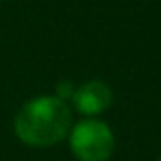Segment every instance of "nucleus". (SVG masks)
<instances>
[{"instance_id": "obj_4", "label": "nucleus", "mask_w": 161, "mask_h": 161, "mask_svg": "<svg viewBox=\"0 0 161 161\" xmlns=\"http://www.w3.org/2000/svg\"><path fill=\"white\" fill-rule=\"evenodd\" d=\"M74 91H76L74 84H72V82H68V80H64V82H59V84H57V95H55V97H59L61 101L68 103V101L72 99Z\"/></svg>"}, {"instance_id": "obj_6", "label": "nucleus", "mask_w": 161, "mask_h": 161, "mask_svg": "<svg viewBox=\"0 0 161 161\" xmlns=\"http://www.w3.org/2000/svg\"><path fill=\"white\" fill-rule=\"evenodd\" d=\"M0 2H2V0H0Z\"/></svg>"}, {"instance_id": "obj_2", "label": "nucleus", "mask_w": 161, "mask_h": 161, "mask_svg": "<svg viewBox=\"0 0 161 161\" xmlns=\"http://www.w3.org/2000/svg\"><path fill=\"white\" fill-rule=\"evenodd\" d=\"M68 146L78 161H108L116 150V136L106 121L84 118L72 123Z\"/></svg>"}, {"instance_id": "obj_3", "label": "nucleus", "mask_w": 161, "mask_h": 161, "mask_svg": "<svg viewBox=\"0 0 161 161\" xmlns=\"http://www.w3.org/2000/svg\"><path fill=\"white\" fill-rule=\"evenodd\" d=\"M114 93L110 86L103 80H87L82 86H78L70 103L72 108L86 118H95L106 112L112 106Z\"/></svg>"}, {"instance_id": "obj_5", "label": "nucleus", "mask_w": 161, "mask_h": 161, "mask_svg": "<svg viewBox=\"0 0 161 161\" xmlns=\"http://www.w3.org/2000/svg\"><path fill=\"white\" fill-rule=\"evenodd\" d=\"M155 161H161V157H157V159H155Z\"/></svg>"}, {"instance_id": "obj_1", "label": "nucleus", "mask_w": 161, "mask_h": 161, "mask_svg": "<svg viewBox=\"0 0 161 161\" xmlns=\"http://www.w3.org/2000/svg\"><path fill=\"white\" fill-rule=\"evenodd\" d=\"M72 108L55 95H40L27 101L14 118L15 136L32 148H49L68 136Z\"/></svg>"}]
</instances>
